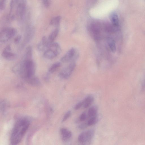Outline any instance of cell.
Listing matches in <instances>:
<instances>
[{
    "label": "cell",
    "mask_w": 145,
    "mask_h": 145,
    "mask_svg": "<svg viewBox=\"0 0 145 145\" xmlns=\"http://www.w3.org/2000/svg\"><path fill=\"white\" fill-rule=\"evenodd\" d=\"M78 140L80 143H84L87 141L86 132H83L80 134Z\"/></svg>",
    "instance_id": "obj_20"
},
{
    "label": "cell",
    "mask_w": 145,
    "mask_h": 145,
    "mask_svg": "<svg viewBox=\"0 0 145 145\" xmlns=\"http://www.w3.org/2000/svg\"><path fill=\"white\" fill-rule=\"evenodd\" d=\"M8 102L5 100H3L1 103V109L2 112H4L6 110L7 108L8 107Z\"/></svg>",
    "instance_id": "obj_21"
},
{
    "label": "cell",
    "mask_w": 145,
    "mask_h": 145,
    "mask_svg": "<svg viewBox=\"0 0 145 145\" xmlns=\"http://www.w3.org/2000/svg\"><path fill=\"white\" fill-rule=\"evenodd\" d=\"M21 62L19 74L26 79L34 76L35 65L32 59H25Z\"/></svg>",
    "instance_id": "obj_2"
},
{
    "label": "cell",
    "mask_w": 145,
    "mask_h": 145,
    "mask_svg": "<svg viewBox=\"0 0 145 145\" xmlns=\"http://www.w3.org/2000/svg\"><path fill=\"white\" fill-rule=\"evenodd\" d=\"M98 120L96 117L91 118L89 120L88 124L89 126H92L95 124L97 122Z\"/></svg>",
    "instance_id": "obj_23"
},
{
    "label": "cell",
    "mask_w": 145,
    "mask_h": 145,
    "mask_svg": "<svg viewBox=\"0 0 145 145\" xmlns=\"http://www.w3.org/2000/svg\"><path fill=\"white\" fill-rule=\"evenodd\" d=\"M42 1L43 5L46 8L49 7L51 4V1L49 0H43Z\"/></svg>",
    "instance_id": "obj_25"
},
{
    "label": "cell",
    "mask_w": 145,
    "mask_h": 145,
    "mask_svg": "<svg viewBox=\"0 0 145 145\" xmlns=\"http://www.w3.org/2000/svg\"><path fill=\"white\" fill-rule=\"evenodd\" d=\"M86 114L84 112L81 115L80 117V120L81 121H83L86 119Z\"/></svg>",
    "instance_id": "obj_29"
},
{
    "label": "cell",
    "mask_w": 145,
    "mask_h": 145,
    "mask_svg": "<svg viewBox=\"0 0 145 145\" xmlns=\"http://www.w3.org/2000/svg\"><path fill=\"white\" fill-rule=\"evenodd\" d=\"M61 64L60 62L55 63L53 65L50 67L49 72L51 73L55 72L61 66Z\"/></svg>",
    "instance_id": "obj_19"
},
{
    "label": "cell",
    "mask_w": 145,
    "mask_h": 145,
    "mask_svg": "<svg viewBox=\"0 0 145 145\" xmlns=\"http://www.w3.org/2000/svg\"><path fill=\"white\" fill-rule=\"evenodd\" d=\"M71 114L72 113L70 111H69L68 112H67L65 114V116H64L62 120V122H65V121L69 118L71 115Z\"/></svg>",
    "instance_id": "obj_26"
},
{
    "label": "cell",
    "mask_w": 145,
    "mask_h": 145,
    "mask_svg": "<svg viewBox=\"0 0 145 145\" xmlns=\"http://www.w3.org/2000/svg\"><path fill=\"white\" fill-rule=\"evenodd\" d=\"M50 44L51 43L48 41V38L45 36H43L41 41L38 43L37 48L39 51H45Z\"/></svg>",
    "instance_id": "obj_8"
},
{
    "label": "cell",
    "mask_w": 145,
    "mask_h": 145,
    "mask_svg": "<svg viewBox=\"0 0 145 145\" xmlns=\"http://www.w3.org/2000/svg\"><path fill=\"white\" fill-rule=\"evenodd\" d=\"M108 43L111 51L113 53H115L116 47L115 42L114 40L112 38H109L108 39Z\"/></svg>",
    "instance_id": "obj_16"
},
{
    "label": "cell",
    "mask_w": 145,
    "mask_h": 145,
    "mask_svg": "<svg viewBox=\"0 0 145 145\" xmlns=\"http://www.w3.org/2000/svg\"><path fill=\"white\" fill-rule=\"evenodd\" d=\"M144 85H145V84H144Z\"/></svg>",
    "instance_id": "obj_30"
},
{
    "label": "cell",
    "mask_w": 145,
    "mask_h": 145,
    "mask_svg": "<svg viewBox=\"0 0 145 145\" xmlns=\"http://www.w3.org/2000/svg\"><path fill=\"white\" fill-rule=\"evenodd\" d=\"M76 51L75 48H71L61 59V61L63 63L69 62L74 56Z\"/></svg>",
    "instance_id": "obj_9"
},
{
    "label": "cell",
    "mask_w": 145,
    "mask_h": 145,
    "mask_svg": "<svg viewBox=\"0 0 145 145\" xmlns=\"http://www.w3.org/2000/svg\"><path fill=\"white\" fill-rule=\"evenodd\" d=\"M5 0H0V10L3 11L5 9L6 5Z\"/></svg>",
    "instance_id": "obj_24"
},
{
    "label": "cell",
    "mask_w": 145,
    "mask_h": 145,
    "mask_svg": "<svg viewBox=\"0 0 145 145\" xmlns=\"http://www.w3.org/2000/svg\"><path fill=\"white\" fill-rule=\"evenodd\" d=\"M59 32V29L56 28L52 32L50 33L48 38V41L50 43L53 42L54 40L58 36Z\"/></svg>",
    "instance_id": "obj_14"
},
{
    "label": "cell",
    "mask_w": 145,
    "mask_h": 145,
    "mask_svg": "<svg viewBox=\"0 0 145 145\" xmlns=\"http://www.w3.org/2000/svg\"><path fill=\"white\" fill-rule=\"evenodd\" d=\"M60 131L63 140L68 139L72 136V133L71 131L65 128L61 129Z\"/></svg>",
    "instance_id": "obj_12"
},
{
    "label": "cell",
    "mask_w": 145,
    "mask_h": 145,
    "mask_svg": "<svg viewBox=\"0 0 145 145\" xmlns=\"http://www.w3.org/2000/svg\"><path fill=\"white\" fill-rule=\"evenodd\" d=\"M61 51V48L59 44L53 42L50 44L44 52L43 56L47 59H52L59 55Z\"/></svg>",
    "instance_id": "obj_3"
},
{
    "label": "cell",
    "mask_w": 145,
    "mask_h": 145,
    "mask_svg": "<svg viewBox=\"0 0 145 145\" xmlns=\"http://www.w3.org/2000/svg\"><path fill=\"white\" fill-rule=\"evenodd\" d=\"M22 38V36L21 35H19L16 36L14 40V43L16 44H18L21 41Z\"/></svg>",
    "instance_id": "obj_27"
},
{
    "label": "cell",
    "mask_w": 145,
    "mask_h": 145,
    "mask_svg": "<svg viewBox=\"0 0 145 145\" xmlns=\"http://www.w3.org/2000/svg\"><path fill=\"white\" fill-rule=\"evenodd\" d=\"M83 106V102H80L76 105L74 109L76 110H78L80 109Z\"/></svg>",
    "instance_id": "obj_28"
},
{
    "label": "cell",
    "mask_w": 145,
    "mask_h": 145,
    "mask_svg": "<svg viewBox=\"0 0 145 145\" xmlns=\"http://www.w3.org/2000/svg\"><path fill=\"white\" fill-rule=\"evenodd\" d=\"M88 30L94 39L97 40L100 38L101 26L98 22L93 21L91 22L89 25Z\"/></svg>",
    "instance_id": "obj_5"
},
{
    "label": "cell",
    "mask_w": 145,
    "mask_h": 145,
    "mask_svg": "<svg viewBox=\"0 0 145 145\" xmlns=\"http://www.w3.org/2000/svg\"><path fill=\"white\" fill-rule=\"evenodd\" d=\"M94 101V98L92 96H87L83 101V106L84 108H86L89 107Z\"/></svg>",
    "instance_id": "obj_13"
},
{
    "label": "cell",
    "mask_w": 145,
    "mask_h": 145,
    "mask_svg": "<svg viewBox=\"0 0 145 145\" xmlns=\"http://www.w3.org/2000/svg\"><path fill=\"white\" fill-rule=\"evenodd\" d=\"M3 58L9 61H12L15 59L16 56L14 53L12 52L11 46H6L3 50L2 54Z\"/></svg>",
    "instance_id": "obj_7"
},
{
    "label": "cell",
    "mask_w": 145,
    "mask_h": 145,
    "mask_svg": "<svg viewBox=\"0 0 145 145\" xmlns=\"http://www.w3.org/2000/svg\"><path fill=\"white\" fill-rule=\"evenodd\" d=\"M61 17L60 16H56L54 17L50 20V25L54 26H59L60 23Z\"/></svg>",
    "instance_id": "obj_15"
},
{
    "label": "cell",
    "mask_w": 145,
    "mask_h": 145,
    "mask_svg": "<svg viewBox=\"0 0 145 145\" xmlns=\"http://www.w3.org/2000/svg\"><path fill=\"white\" fill-rule=\"evenodd\" d=\"M97 113V108L95 106H93L89 109L88 113V115L91 118L95 117L96 116Z\"/></svg>",
    "instance_id": "obj_17"
},
{
    "label": "cell",
    "mask_w": 145,
    "mask_h": 145,
    "mask_svg": "<svg viewBox=\"0 0 145 145\" xmlns=\"http://www.w3.org/2000/svg\"><path fill=\"white\" fill-rule=\"evenodd\" d=\"M76 67L75 63L73 62L71 63L68 66L61 70L59 74V77L62 79H68L72 74Z\"/></svg>",
    "instance_id": "obj_6"
},
{
    "label": "cell",
    "mask_w": 145,
    "mask_h": 145,
    "mask_svg": "<svg viewBox=\"0 0 145 145\" xmlns=\"http://www.w3.org/2000/svg\"><path fill=\"white\" fill-rule=\"evenodd\" d=\"M16 33V30L14 28L6 27L3 28L0 33V41L2 43L7 42L14 36Z\"/></svg>",
    "instance_id": "obj_4"
},
{
    "label": "cell",
    "mask_w": 145,
    "mask_h": 145,
    "mask_svg": "<svg viewBox=\"0 0 145 145\" xmlns=\"http://www.w3.org/2000/svg\"><path fill=\"white\" fill-rule=\"evenodd\" d=\"M94 134V131L92 130H89L86 132L87 141H89L92 139Z\"/></svg>",
    "instance_id": "obj_22"
},
{
    "label": "cell",
    "mask_w": 145,
    "mask_h": 145,
    "mask_svg": "<svg viewBox=\"0 0 145 145\" xmlns=\"http://www.w3.org/2000/svg\"><path fill=\"white\" fill-rule=\"evenodd\" d=\"M26 1H12L10 3L9 16L12 20L16 18L22 20L24 18L26 11Z\"/></svg>",
    "instance_id": "obj_1"
},
{
    "label": "cell",
    "mask_w": 145,
    "mask_h": 145,
    "mask_svg": "<svg viewBox=\"0 0 145 145\" xmlns=\"http://www.w3.org/2000/svg\"><path fill=\"white\" fill-rule=\"evenodd\" d=\"M32 49L31 46H29L27 47L25 51V59H32Z\"/></svg>",
    "instance_id": "obj_18"
},
{
    "label": "cell",
    "mask_w": 145,
    "mask_h": 145,
    "mask_svg": "<svg viewBox=\"0 0 145 145\" xmlns=\"http://www.w3.org/2000/svg\"><path fill=\"white\" fill-rule=\"evenodd\" d=\"M30 85L34 86H39L41 85V82L37 77L33 76L26 79Z\"/></svg>",
    "instance_id": "obj_11"
},
{
    "label": "cell",
    "mask_w": 145,
    "mask_h": 145,
    "mask_svg": "<svg viewBox=\"0 0 145 145\" xmlns=\"http://www.w3.org/2000/svg\"><path fill=\"white\" fill-rule=\"evenodd\" d=\"M110 19L112 25L114 27H117L119 25V20L118 16L115 12H112L110 15Z\"/></svg>",
    "instance_id": "obj_10"
}]
</instances>
